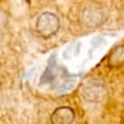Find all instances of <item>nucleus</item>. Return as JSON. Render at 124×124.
<instances>
[{"instance_id":"1a4fd4ad","label":"nucleus","mask_w":124,"mask_h":124,"mask_svg":"<svg viewBox=\"0 0 124 124\" xmlns=\"http://www.w3.org/2000/svg\"><path fill=\"white\" fill-rule=\"evenodd\" d=\"M103 38L102 36H96V38H93L92 39V48L93 49H96L97 46H100L101 44H103Z\"/></svg>"},{"instance_id":"6e6552de","label":"nucleus","mask_w":124,"mask_h":124,"mask_svg":"<svg viewBox=\"0 0 124 124\" xmlns=\"http://www.w3.org/2000/svg\"><path fill=\"white\" fill-rule=\"evenodd\" d=\"M75 85V80L74 79H66L63 81H61L60 84L56 87V92L57 93H66L69 91H71Z\"/></svg>"},{"instance_id":"9d476101","label":"nucleus","mask_w":124,"mask_h":124,"mask_svg":"<svg viewBox=\"0 0 124 124\" xmlns=\"http://www.w3.org/2000/svg\"><path fill=\"white\" fill-rule=\"evenodd\" d=\"M34 71H35V69H34V67L31 69V70H29V71H27V74L25 75V78H29V76L32 78V75H34Z\"/></svg>"},{"instance_id":"0eeeda50","label":"nucleus","mask_w":124,"mask_h":124,"mask_svg":"<svg viewBox=\"0 0 124 124\" xmlns=\"http://www.w3.org/2000/svg\"><path fill=\"white\" fill-rule=\"evenodd\" d=\"M79 50H80V44H79V43H72V44H70L67 48L65 49L63 58L70 60V58L78 56V54H79Z\"/></svg>"},{"instance_id":"f257e3e1","label":"nucleus","mask_w":124,"mask_h":124,"mask_svg":"<svg viewBox=\"0 0 124 124\" xmlns=\"http://www.w3.org/2000/svg\"><path fill=\"white\" fill-rule=\"evenodd\" d=\"M107 13L103 7L98 4H89L84 8L83 13H81V19H83L84 25L88 27H97L106 21Z\"/></svg>"},{"instance_id":"7ed1b4c3","label":"nucleus","mask_w":124,"mask_h":124,"mask_svg":"<svg viewBox=\"0 0 124 124\" xmlns=\"http://www.w3.org/2000/svg\"><path fill=\"white\" fill-rule=\"evenodd\" d=\"M58 27H60V21L53 13H43L38 18L36 29L44 36H49V35L54 34L58 30Z\"/></svg>"},{"instance_id":"39448f33","label":"nucleus","mask_w":124,"mask_h":124,"mask_svg":"<svg viewBox=\"0 0 124 124\" xmlns=\"http://www.w3.org/2000/svg\"><path fill=\"white\" fill-rule=\"evenodd\" d=\"M56 67H57V61H56V56H52L49 58L48 66H46L45 71L43 72V75L40 78V83L41 84H48L52 83L56 76Z\"/></svg>"},{"instance_id":"f03ea898","label":"nucleus","mask_w":124,"mask_h":124,"mask_svg":"<svg viewBox=\"0 0 124 124\" xmlns=\"http://www.w3.org/2000/svg\"><path fill=\"white\" fill-rule=\"evenodd\" d=\"M106 94V88L100 81H88L81 88V96L89 102H102Z\"/></svg>"},{"instance_id":"423d86ee","label":"nucleus","mask_w":124,"mask_h":124,"mask_svg":"<svg viewBox=\"0 0 124 124\" xmlns=\"http://www.w3.org/2000/svg\"><path fill=\"white\" fill-rule=\"evenodd\" d=\"M110 62L112 65H120L124 62V45H119L111 52Z\"/></svg>"},{"instance_id":"20e7f679","label":"nucleus","mask_w":124,"mask_h":124,"mask_svg":"<svg viewBox=\"0 0 124 124\" xmlns=\"http://www.w3.org/2000/svg\"><path fill=\"white\" fill-rule=\"evenodd\" d=\"M52 124H71L74 122V111L72 108L67 106L58 107L57 110H54L50 118Z\"/></svg>"}]
</instances>
